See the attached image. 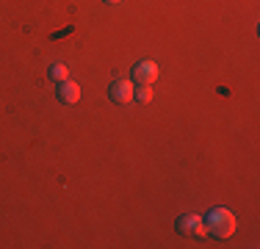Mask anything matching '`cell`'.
<instances>
[{
  "mask_svg": "<svg viewBox=\"0 0 260 249\" xmlns=\"http://www.w3.org/2000/svg\"><path fill=\"white\" fill-rule=\"evenodd\" d=\"M205 230L213 238H227L235 233V216L227 208H213L205 216Z\"/></svg>",
  "mask_w": 260,
  "mask_h": 249,
  "instance_id": "6da1fadb",
  "label": "cell"
},
{
  "mask_svg": "<svg viewBox=\"0 0 260 249\" xmlns=\"http://www.w3.org/2000/svg\"><path fill=\"white\" fill-rule=\"evenodd\" d=\"M133 89H136L133 80L116 78V80H111V86H108V100L116 105H127V103H133Z\"/></svg>",
  "mask_w": 260,
  "mask_h": 249,
  "instance_id": "7a4b0ae2",
  "label": "cell"
},
{
  "mask_svg": "<svg viewBox=\"0 0 260 249\" xmlns=\"http://www.w3.org/2000/svg\"><path fill=\"white\" fill-rule=\"evenodd\" d=\"M177 233H183V235H194V238H202V235H208V230H205V219H200L197 213H185L177 219Z\"/></svg>",
  "mask_w": 260,
  "mask_h": 249,
  "instance_id": "3957f363",
  "label": "cell"
},
{
  "mask_svg": "<svg viewBox=\"0 0 260 249\" xmlns=\"http://www.w3.org/2000/svg\"><path fill=\"white\" fill-rule=\"evenodd\" d=\"M158 64L155 61H139V64L133 67V83H144V86H152L158 80Z\"/></svg>",
  "mask_w": 260,
  "mask_h": 249,
  "instance_id": "277c9868",
  "label": "cell"
},
{
  "mask_svg": "<svg viewBox=\"0 0 260 249\" xmlns=\"http://www.w3.org/2000/svg\"><path fill=\"white\" fill-rule=\"evenodd\" d=\"M55 97L61 100V103H67V105H72V103H78L80 100V86L75 83V80H61L58 83V89H55Z\"/></svg>",
  "mask_w": 260,
  "mask_h": 249,
  "instance_id": "5b68a950",
  "label": "cell"
},
{
  "mask_svg": "<svg viewBox=\"0 0 260 249\" xmlns=\"http://www.w3.org/2000/svg\"><path fill=\"white\" fill-rule=\"evenodd\" d=\"M133 100H136V103H141V105H147L152 100V89H150V86H144V83H136Z\"/></svg>",
  "mask_w": 260,
  "mask_h": 249,
  "instance_id": "8992f818",
  "label": "cell"
},
{
  "mask_svg": "<svg viewBox=\"0 0 260 249\" xmlns=\"http://www.w3.org/2000/svg\"><path fill=\"white\" fill-rule=\"evenodd\" d=\"M50 78L55 80V83L67 80V78H70V67H67V64H53L50 67Z\"/></svg>",
  "mask_w": 260,
  "mask_h": 249,
  "instance_id": "52a82bcc",
  "label": "cell"
},
{
  "mask_svg": "<svg viewBox=\"0 0 260 249\" xmlns=\"http://www.w3.org/2000/svg\"><path fill=\"white\" fill-rule=\"evenodd\" d=\"M105 3H119V0H105Z\"/></svg>",
  "mask_w": 260,
  "mask_h": 249,
  "instance_id": "ba28073f",
  "label": "cell"
}]
</instances>
